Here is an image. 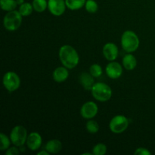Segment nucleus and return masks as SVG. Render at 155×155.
Segmentation results:
<instances>
[{
  "mask_svg": "<svg viewBox=\"0 0 155 155\" xmlns=\"http://www.w3.org/2000/svg\"><path fill=\"white\" fill-rule=\"evenodd\" d=\"M107 76L110 79H118L123 74V68L118 62L111 61L106 66L105 68Z\"/></svg>",
  "mask_w": 155,
  "mask_h": 155,
  "instance_id": "obj_10",
  "label": "nucleus"
},
{
  "mask_svg": "<svg viewBox=\"0 0 155 155\" xmlns=\"http://www.w3.org/2000/svg\"><path fill=\"white\" fill-rule=\"evenodd\" d=\"M62 148V144L58 139H51L45 145V150L49 154H57L60 152Z\"/></svg>",
  "mask_w": 155,
  "mask_h": 155,
  "instance_id": "obj_15",
  "label": "nucleus"
},
{
  "mask_svg": "<svg viewBox=\"0 0 155 155\" xmlns=\"http://www.w3.org/2000/svg\"><path fill=\"white\" fill-rule=\"evenodd\" d=\"M134 154L136 155H151V152L145 148H138Z\"/></svg>",
  "mask_w": 155,
  "mask_h": 155,
  "instance_id": "obj_26",
  "label": "nucleus"
},
{
  "mask_svg": "<svg viewBox=\"0 0 155 155\" xmlns=\"http://www.w3.org/2000/svg\"><path fill=\"white\" fill-rule=\"evenodd\" d=\"M85 8L89 13H95L98 11V5L95 0H86Z\"/></svg>",
  "mask_w": 155,
  "mask_h": 155,
  "instance_id": "obj_24",
  "label": "nucleus"
},
{
  "mask_svg": "<svg viewBox=\"0 0 155 155\" xmlns=\"http://www.w3.org/2000/svg\"><path fill=\"white\" fill-rule=\"evenodd\" d=\"M67 8L73 11L78 10L83 8L86 2V0H65Z\"/></svg>",
  "mask_w": 155,
  "mask_h": 155,
  "instance_id": "obj_17",
  "label": "nucleus"
},
{
  "mask_svg": "<svg viewBox=\"0 0 155 155\" xmlns=\"http://www.w3.org/2000/svg\"><path fill=\"white\" fill-rule=\"evenodd\" d=\"M86 130L91 134H95L97 133L99 130V125H98V122L94 120H89L87 123H86Z\"/></svg>",
  "mask_w": 155,
  "mask_h": 155,
  "instance_id": "obj_21",
  "label": "nucleus"
},
{
  "mask_svg": "<svg viewBox=\"0 0 155 155\" xmlns=\"http://www.w3.org/2000/svg\"><path fill=\"white\" fill-rule=\"evenodd\" d=\"M92 96L97 101L105 102L109 101L112 96L111 88L104 83H95L91 90Z\"/></svg>",
  "mask_w": 155,
  "mask_h": 155,
  "instance_id": "obj_3",
  "label": "nucleus"
},
{
  "mask_svg": "<svg viewBox=\"0 0 155 155\" xmlns=\"http://www.w3.org/2000/svg\"><path fill=\"white\" fill-rule=\"evenodd\" d=\"M22 15L19 11H11L4 17L3 25L8 31H15L21 27L22 23Z\"/></svg>",
  "mask_w": 155,
  "mask_h": 155,
  "instance_id": "obj_4",
  "label": "nucleus"
},
{
  "mask_svg": "<svg viewBox=\"0 0 155 155\" xmlns=\"http://www.w3.org/2000/svg\"><path fill=\"white\" fill-rule=\"evenodd\" d=\"M139 39L135 32L127 30L121 36V45L123 49L129 53L134 52L139 46Z\"/></svg>",
  "mask_w": 155,
  "mask_h": 155,
  "instance_id": "obj_2",
  "label": "nucleus"
},
{
  "mask_svg": "<svg viewBox=\"0 0 155 155\" xmlns=\"http://www.w3.org/2000/svg\"><path fill=\"white\" fill-rule=\"evenodd\" d=\"M19 147L15 146V147H12V148H9L6 151L5 154L7 155H17L20 153V149Z\"/></svg>",
  "mask_w": 155,
  "mask_h": 155,
  "instance_id": "obj_27",
  "label": "nucleus"
},
{
  "mask_svg": "<svg viewBox=\"0 0 155 155\" xmlns=\"http://www.w3.org/2000/svg\"><path fill=\"white\" fill-rule=\"evenodd\" d=\"M129 120L124 115H117L110 121L109 127L112 133L120 134L127 130L129 127Z\"/></svg>",
  "mask_w": 155,
  "mask_h": 155,
  "instance_id": "obj_6",
  "label": "nucleus"
},
{
  "mask_svg": "<svg viewBox=\"0 0 155 155\" xmlns=\"http://www.w3.org/2000/svg\"><path fill=\"white\" fill-rule=\"evenodd\" d=\"M61 62L68 69L76 68L80 61V57L75 48L70 45H64L58 52Z\"/></svg>",
  "mask_w": 155,
  "mask_h": 155,
  "instance_id": "obj_1",
  "label": "nucleus"
},
{
  "mask_svg": "<svg viewBox=\"0 0 155 155\" xmlns=\"http://www.w3.org/2000/svg\"><path fill=\"white\" fill-rule=\"evenodd\" d=\"M16 1L18 5H21V4H23V3L24 2V0H16Z\"/></svg>",
  "mask_w": 155,
  "mask_h": 155,
  "instance_id": "obj_29",
  "label": "nucleus"
},
{
  "mask_svg": "<svg viewBox=\"0 0 155 155\" xmlns=\"http://www.w3.org/2000/svg\"><path fill=\"white\" fill-rule=\"evenodd\" d=\"M0 139H1V145H0V150L1 151H5L9 148L11 144V139H9L5 134L1 133L0 134Z\"/></svg>",
  "mask_w": 155,
  "mask_h": 155,
  "instance_id": "obj_23",
  "label": "nucleus"
},
{
  "mask_svg": "<svg viewBox=\"0 0 155 155\" xmlns=\"http://www.w3.org/2000/svg\"><path fill=\"white\" fill-rule=\"evenodd\" d=\"M33 7L36 12H43L48 8V1L46 0H33Z\"/></svg>",
  "mask_w": 155,
  "mask_h": 155,
  "instance_id": "obj_19",
  "label": "nucleus"
},
{
  "mask_svg": "<svg viewBox=\"0 0 155 155\" xmlns=\"http://www.w3.org/2000/svg\"><path fill=\"white\" fill-rule=\"evenodd\" d=\"M103 55L109 61H114L118 56L119 50L117 46L113 42L106 43L103 47Z\"/></svg>",
  "mask_w": 155,
  "mask_h": 155,
  "instance_id": "obj_12",
  "label": "nucleus"
},
{
  "mask_svg": "<svg viewBox=\"0 0 155 155\" xmlns=\"http://www.w3.org/2000/svg\"><path fill=\"white\" fill-rule=\"evenodd\" d=\"M66 2L64 0H48V8L54 16H61L66 10Z\"/></svg>",
  "mask_w": 155,
  "mask_h": 155,
  "instance_id": "obj_9",
  "label": "nucleus"
},
{
  "mask_svg": "<svg viewBox=\"0 0 155 155\" xmlns=\"http://www.w3.org/2000/svg\"><path fill=\"white\" fill-rule=\"evenodd\" d=\"M38 155H48L49 154V153H48V151H47L46 150H44V151H39V152L37 153Z\"/></svg>",
  "mask_w": 155,
  "mask_h": 155,
  "instance_id": "obj_28",
  "label": "nucleus"
},
{
  "mask_svg": "<svg viewBox=\"0 0 155 155\" xmlns=\"http://www.w3.org/2000/svg\"><path fill=\"white\" fill-rule=\"evenodd\" d=\"M2 83L6 90L11 92H15L21 86V79L16 73L8 71L3 77Z\"/></svg>",
  "mask_w": 155,
  "mask_h": 155,
  "instance_id": "obj_7",
  "label": "nucleus"
},
{
  "mask_svg": "<svg viewBox=\"0 0 155 155\" xmlns=\"http://www.w3.org/2000/svg\"><path fill=\"white\" fill-rule=\"evenodd\" d=\"M0 6L3 11L8 12L15 10L18 3L16 0H0Z\"/></svg>",
  "mask_w": 155,
  "mask_h": 155,
  "instance_id": "obj_18",
  "label": "nucleus"
},
{
  "mask_svg": "<svg viewBox=\"0 0 155 155\" xmlns=\"http://www.w3.org/2000/svg\"><path fill=\"white\" fill-rule=\"evenodd\" d=\"M123 65L126 70L132 71L136 68L137 65V60L133 54H127L123 58Z\"/></svg>",
  "mask_w": 155,
  "mask_h": 155,
  "instance_id": "obj_16",
  "label": "nucleus"
},
{
  "mask_svg": "<svg viewBox=\"0 0 155 155\" xmlns=\"http://www.w3.org/2000/svg\"><path fill=\"white\" fill-rule=\"evenodd\" d=\"M27 131L24 127L18 125L14 127L10 133V139L12 142L15 146H22L27 142Z\"/></svg>",
  "mask_w": 155,
  "mask_h": 155,
  "instance_id": "obj_5",
  "label": "nucleus"
},
{
  "mask_svg": "<svg viewBox=\"0 0 155 155\" xmlns=\"http://www.w3.org/2000/svg\"><path fill=\"white\" fill-rule=\"evenodd\" d=\"M89 73H90L95 78H98V77H101V74H102V68H101L99 64H93L91 65V67L89 68Z\"/></svg>",
  "mask_w": 155,
  "mask_h": 155,
  "instance_id": "obj_22",
  "label": "nucleus"
},
{
  "mask_svg": "<svg viewBox=\"0 0 155 155\" xmlns=\"http://www.w3.org/2000/svg\"><path fill=\"white\" fill-rule=\"evenodd\" d=\"M42 139L40 134L36 132H33L28 135L26 143H27L29 149L31 151H36V150L39 149L42 145Z\"/></svg>",
  "mask_w": 155,
  "mask_h": 155,
  "instance_id": "obj_11",
  "label": "nucleus"
},
{
  "mask_svg": "<svg viewBox=\"0 0 155 155\" xmlns=\"http://www.w3.org/2000/svg\"><path fill=\"white\" fill-rule=\"evenodd\" d=\"M98 111V105L94 101H87L83 104L80 109V114L84 119L90 120L95 117Z\"/></svg>",
  "mask_w": 155,
  "mask_h": 155,
  "instance_id": "obj_8",
  "label": "nucleus"
},
{
  "mask_svg": "<svg viewBox=\"0 0 155 155\" xmlns=\"http://www.w3.org/2000/svg\"><path fill=\"white\" fill-rule=\"evenodd\" d=\"M95 77L90 73L83 72L80 76V82L86 90H92L95 84Z\"/></svg>",
  "mask_w": 155,
  "mask_h": 155,
  "instance_id": "obj_13",
  "label": "nucleus"
},
{
  "mask_svg": "<svg viewBox=\"0 0 155 155\" xmlns=\"http://www.w3.org/2000/svg\"><path fill=\"white\" fill-rule=\"evenodd\" d=\"M69 77V72L66 67H58L56 68L52 74L53 80L57 83H63Z\"/></svg>",
  "mask_w": 155,
  "mask_h": 155,
  "instance_id": "obj_14",
  "label": "nucleus"
},
{
  "mask_svg": "<svg viewBox=\"0 0 155 155\" xmlns=\"http://www.w3.org/2000/svg\"><path fill=\"white\" fill-rule=\"evenodd\" d=\"M34 10L33 7V5L29 2H24L23 4H21L19 7V12L23 17H27L30 15Z\"/></svg>",
  "mask_w": 155,
  "mask_h": 155,
  "instance_id": "obj_20",
  "label": "nucleus"
},
{
  "mask_svg": "<svg viewBox=\"0 0 155 155\" xmlns=\"http://www.w3.org/2000/svg\"><path fill=\"white\" fill-rule=\"evenodd\" d=\"M106 152H107V147L103 143L97 144L92 149V154L94 155H104Z\"/></svg>",
  "mask_w": 155,
  "mask_h": 155,
  "instance_id": "obj_25",
  "label": "nucleus"
}]
</instances>
